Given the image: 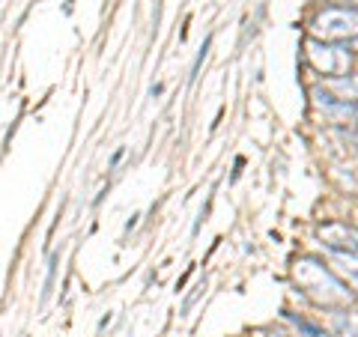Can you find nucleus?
Wrapping results in <instances>:
<instances>
[{
    "label": "nucleus",
    "instance_id": "1",
    "mask_svg": "<svg viewBox=\"0 0 358 337\" xmlns=\"http://www.w3.org/2000/svg\"><path fill=\"white\" fill-rule=\"evenodd\" d=\"M313 27L326 39H352L358 36V9H346V6L326 9L313 21Z\"/></svg>",
    "mask_w": 358,
    "mask_h": 337
},
{
    "label": "nucleus",
    "instance_id": "2",
    "mask_svg": "<svg viewBox=\"0 0 358 337\" xmlns=\"http://www.w3.org/2000/svg\"><path fill=\"white\" fill-rule=\"evenodd\" d=\"M308 51H310V60L317 63V69H322L326 75H338L343 66L350 63V54L341 51V48H320L317 42H310Z\"/></svg>",
    "mask_w": 358,
    "mask_h": 337
},
{
    "label": "nucleus",
    "instance_id": "3",
    "mask_svg": "<svg viewBox=\"0 0 358 337\" xmlns=\"http://www.w3.org/2000/svg\"><path fill=\"white\" fill-rule=\"evenodd\" d=\"M334 268H338V272L350 280L352 287H358V260L355 257L350 254V251H334Z\"/></svg>",
    "mask_w": 358,
    "mask_h": 337
},
{
    "label": "nucleus",
    "instance_id": "4",
    "mask_svg": "<svg viewBox=\"0 0 358 337\" xmlns=\"http://www.w3.org/2000/svg\"><path fill=\"white\" fill-rule=\"evenodd\" d=\"M329 87L338 89L341 99H358V75H350V78H334V81H329Z\"/></svg>",
    "mask_w": 358,
    "mask_h": 337
},
{
    "label": "nucleus",
    "instance_id": "5",
    "mask_svg": "<svg viewBox=\"0 0 358 337\" xmlns=\"http://www.w3.org/2000/svg\"><path fill=\"white\" fill-rule=\"evenodd\" d=\"M334 329H338V334L341 337H358V322L355 320H350V317H338L334 320Z\"/></svg>",
    "mask_w": 358,
    "mask_h": 337
}]
</instances>
